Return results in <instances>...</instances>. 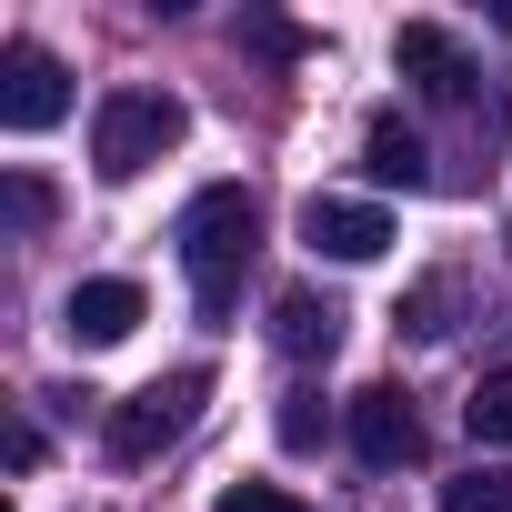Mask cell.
Wrapping results in <instances>:
<instances>
[{"instance_id":"cell-17","label":"cell","mask_w":512,"mask_h":512,"mask_svg":"<svg viewBox=\"0 0 512 512\" xmlns=\"http://www.w3.org/2000/svg\"><path fill=\"white\" fill-rule=\"evenodd\" d=\"M251 51H272V61H292V51H302V31H282V21H251Z\"/></svg>"},{"instance_id":"cell-14","label":"cell","mask_w":512,"mask_h":512,"mask_svg":"<svg viewBox=\"0 0 512 512\" xmlns=\"http://www.w3.org/2000/svg\"><path fill=\"white\" fill-rule=\"evenodd\" d=\"M0 211H11V231H41V221H51V181L11 171V181H0Z\"/></svg>"},{"instance_id":"cell-12","label":"cell","mask_w":512,"mask_h":512,"mask_svg":"<svg viewBox=\"0 0 512 512\" xmlns=\"http://www.w3.org/2000/svg\"><path fill=\"white\" fill-rule=\"evenodd\" d=\"M272 432H282V452H322V442H332L322 392H282V422H272Z\"/></svg>"},{"instance_id":"cell-9","label":"cell","mask_w":512,"mask_h":512,"mask_svg":"<svg viewBox=\"0 0 512 512\" xmlns=\"http://www.w3.org/2000/svg\"><path fill=\"white\" fill-rule=\"evenodd\" d=\"M342 322H352V312H342L332 292H282V302H272V342H282L292 362H332V352H342Z\"/></svg>"},{"instance_id":"cell-18","label":"cell","mask_w":512,"mask_h":512,"mask_svg":"<svg viewBox=\"0 0 512 512\" xmlns=\"http://www.w3.org/2000/svg\"><path fill=\"white\" fill-rule=\"evenodd\" d=\"M492 21H502V31H512V0H502V11H492Z\"/></svg>"},{"instance_id":"cell-11","label":"cell","mask_w":512,"mask_h":512,"mask_svg":"<svg viewBox=\"0 0 512 512\" xmlns=\"http://www.w3.org/2000/svg\"><path fill=\"white\" fill-rule=\"evenodd\" d=\"M462 422H472V442L512 452V372H482V382H472V402H462Z\"/></svg>"},{"instance_id":"cell-8","label":"cell","mask_w":512,"mask_h":512,"mask_svg":"<svg viewBox=\"0 0 512 512\" xmlns=\"http://www.w3.org/2000/svg\"><path fill=\"white\" fill-rule=\"evenodd\" d=\"M141 312H151V302H141V282H121V272H111V282H81V292L61 302V332H71L81 352H111V342H131V332H141Z\"/></svg>"},{"instance_id":"cell-4","label":"cell","mask_w":512,"mask_h":512,"mask_svg":"<svg viewBox=\"0 0 512 512\" xmlns=\"http://www.w3.org/2000/svg\"><path fill=\"white\" fill-rule=\"evenodd\" d=\"M71 111V71H61V51H41V41H11L0 51V131H51Z\"/></svg>"},{"instance_id":"cell-16","label":"cell","mask_w":512,"mask_h":512,"mask_svg":"<svg viewBox=\"0 0 512 512\" xmlns=\"http://www.w3.org/2000/svg\"><path fill=\"white\" fill-rule=\"evenodd\" d=\"M211 512H312V502H302V492H282V482H231Z\"/></svg>"},{"instance_id":"cell-6","label":"cell","mask_w":512,"mask_h":512,"mask_svg":"<svg viewBox=\"0 0 512 512\" xmlns=\"http://www.w3.org/2000/svg\"><path fill=\"white\" fill-rule=\"evenodd\" d=\"M392 71H402L422 101H442V111L472 101V51H462L442 21H402V31H392Z\"/></svg>"},{"instance_id":"cell-3","label":"cell","mask_w":512,"mask_h":512,"mask_svg":"<svg viewBox=\"0 0 512 512\" xmlns=\"http://www.w3.org/2000/svg\"><path fill=\"white\" fill-rule=\"evenodd\" d=\"M201 402H211V372H201V362L141 382L131 402H111V462H161V452L201 422Z\"/></svg>"},{"instance_id":"cell-15","label":"cell","mask_w":512,"mask_h":512,"mask_svg":"<svg viewBox=\"0 0 512 512\" xmlns=\"http://www.w3.org/2000/svg\"><path fill=\"white\" fill-rule=\"evenodd\" d=\"M442 312H452V282H422V292L402 302V332H412V342H442V332H452Z\"/></svg>"},{"instance_id":"cell-1","label":"cell","mask_w":512,"mask_h":512,"mask_svg":"<svg viewBox=\"0 0 512 512\" xmlns=\"http://www.w3.org/2000/svg\"><path fill=\"white\" fill-rule=\"evenodd\" d=\"M251 251H262V201H251L241 181H211V191H191V211H181V272H191V302H201V322H221V312L241 302Z\"/></svg>"},{"instance_id":"cell-7","label":"cell","mask_w":512,"mask_h":512,"mask_svg":"<svg viewBox=\"0 0 512 512\" xmlns=\"http://www.w3.org/2000/svg\"><path fill=\"white\" fill-rule=\"evenodd\" d=\"M352 452H362L372 472H392V462H422V412H412V392H402V382H372V392H352Z\"/></svg>"},{"instance_id":"cell-5","label":"cell","mask_w":512,"mask_h":512,"mask_svg":"<svg viewBox=\"0 0 512 512\" xmlns=\"http://www.w3.org/2000/svg\"><path fill=\"white\" fill-rule=\"evenodd\" d=\"M302 241L322 251V262H382V251H392V211H382V201L312 191V201H302Z\"/></svg>"},{"instance_id":"cell-2","label":"cell","mask_w":512,"mask_h":512,"mask_svg":"<svg viewBox=\"0 0 512 512\" xmlns=\"http://www.w3.org/2000/svg\"><path fill=\"white\" fill-rule=\"evenodd\" d=\"M181 131H191V111L171 91H111L91 111V171L101 181H141L161 151H181Z\"/></svg>"},{"instance_id":"cell-13","label":"cell","mask_w":512,"mask_h":512,"mask_svg":"<svg viewBox=\"0 0 512 512\" xmlns=\"http://www.w3.org/2000/svg\"><path fill=\"white\" fill-rule=\"evenodd\" d=\"M442 512H512V472H462V482H442Z\"/></svg>"},{"instance_id":"cell-10","label":"cell","mask_w":512,"mask_h":512,"mask_svg":"<svg viewBox=\"0 0 512 512\" xmlns=\"http://www.w3.org/2000/svg\"><path fill=\"white\" fill-rule=\"evenodd\" d=\"M362 171H372L382 191H422V181H432V151H422V131H412L402 111H382V121L362 131Z\"/></svg>"}]
</instances>
